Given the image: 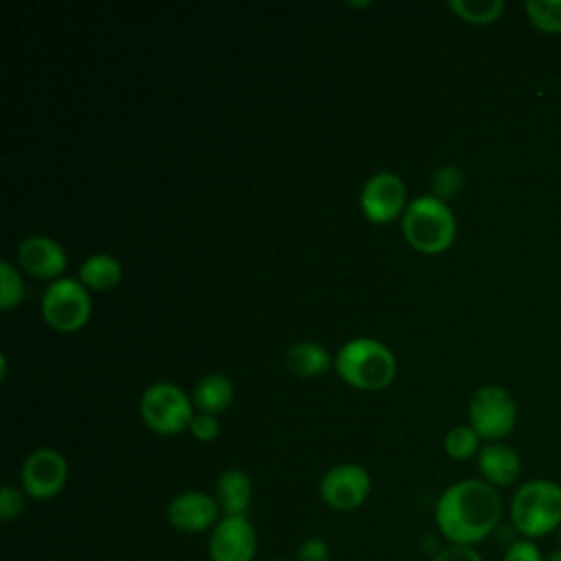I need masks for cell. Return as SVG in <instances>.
Wrapping results in <instances>:
<instances>
[{
	"instance_id": "obj_24",
	"label": "cell",
	"mask_w": 561,
	"mask_h": 561,
	"mask_svg": "<svg viewBox=\"0 0 561 561\" xmlns=\"http://www.w3.org/2000/svg\"><path fill=\"white\" fill-rule=\"evenodd\" d=\"M26 493H22L18 486L13 484H4L0 489V519L2 522H13L24 513Z\"/></svg>"
},
{
	"instance_id": "obj_22",
	"label": "cell",
	"mask_w": 561,
	"mask_h": 561,
	"mask_svg": "<svg viewBox=\"0 0 561 561\" xmlns=\"http://www.w3.org/2000/svg\"><path fill=\"white\" fill-rule=\"evenodd\" d=\"M465 186V171L456 164H443L432 173L430 180V195L438 197L440 202H447L456 197Z\"/></svg>"
},
{
	"instance_id": "obj_2",
	"label": "cell",
	"mask_w": 561,
	"mask_h": 561,
	"mask_svg": "<svg viewBox=\"0 0 561 561\" xmlns=\"http://www.w3.org/2000/svg\"><path fill=\"white\" fill-rule=\"evenodd\" d=\"M333 366L346 386L364 392L388 388L397 375L392 351L375 337H353L344 342L333 357Z\"/></svg>"
},
{
	"instance_id": "obj_26",
	"label": "cell",
	"mask_w": 561,
	"mask_h": 561,
	"mask_svg": "<svg viewBox=\"0 0 561 561\" xmlns=\"http://www.w3.org/2000/svg\"><path fill=\"white\" fill-rule=\"evenodd\" d=\"M546 557L541 554V550H539V546L533 541V539H517V541H513L508 548H506V552H504V557H502V561H543Z\"/></svg>"
},
{
	"instance_id": "obj_30",
	"label": "cell",
	"mask_w": 561,
	"mask_h": 561,
	"mask_svg": "<svg viewBox=\"0 0 561 561\" xmlns=\"http://www.w3.org/2000/svg\"><path fill=\"white\" fill-rule=\"evenodd\" d=\"M348 7H355V9L359 7L362 9V7H370V2H348Z\"/></svg>"
},
{
	"instance_id": "obj_6",
	"label": "cell",
	"mask_w": 561,
	"mask_h": 561,
	"mask_svg": "<svg viewBox=\"0 0 561 561\" xmlns=\"http://www.w3.org/2000/svg\"><path fill=\"white\" fill-rule=\"evenodd\" d=\"M42 316L57 333L79 331L92 316L90 289L79 278L61 276L53 280L42 296Z\"/></svg>"
},
{
	"instance_id": "obj_18",
	"label": "cell",
	"mask_w": 561,
	"mask_h": 561,
	"mask_svg": "<svg viewBox=\"0 0 561 561\" xmlns=\"http://www.w3.org/2000/svg\"><path fill=\"white\" fill-rule=\"evenodd\" d=\"M92 291H110L123 278V265L114 254L96 252L83 259L77 276Z\"/></svg>"
},
{
	"instance_id": "obj_1",
	"label": "cell",
	"mask_w": 561,
	"mask_h": 561,
	"mask_svg": "<svg viewBox=\"0 0 561 561\" xmlns=\"http://www.w3.org/2000/svg\"><path fill=\"white\" fill-rule=\"evenodd\" d=\"M500 491L482 478H469L447 486L434 508V519L440 535L449 543L473 546L484 541L502 519Z\"/></svg>"
},
{
	"instance_id": "obj_32",
	"label": "cell",
	"mask_w": 561,
	"mask_h": 561,
	"mask_svg": "<svg viewBox=\"0 0 561 561\" xmlns=\"http://www.w3.org/2000/svg\"><path fill=\"white\" fill-rule=\"evenodd\" d=\"M267 561H285V559H267Z\"/></svg>"
},
{
	"instance_id": "obj_28",
	"label": "cell",
	"mask_w": 561,
	"mask_h": 561,
	"mask_svg": "<svg viewBox=\"0 0 561 561\" xmlns=\"http://www.w3.org/2000/svg\"><path fill=\"white\" fill-rule=\"evenodd\" d=\"M432 561H484L480 557V552L473 546H458V543H449L445 548H440Z\"/></svg>"
},
{
	"instance_id": "obj_27",
	"label": "cell",
	"mask_w": 561,
	"mask_h": 561,
	"mask_svg": "<svg viewBox=\"0 0 561 561\" xmlns=\"http://www.w3.org/2000/svg\"><path fill=\"white\" fill-rule=\"evenodd\" d=\"M298 561H331V548L322 537H307L298 546Z\"/></svg>"
},
{
	"instance_id": "obj_23",
	"label": "cell",
	"mask_w": 561,
	"mask_h": 561,
	"mask_svg": "<svg viewBox=\"0 0 561 561\" xmlns=\"http://www.w3.org/2000/svg\"><path fill=\"white\" fill-rule=\"evenodd\" d=\"M24 300V280L11 261H0V309L11 311Z\"/></svg>"
},
{
	"instance_id": "obj_20",
	"label": "cell",
	"mask_w": 561,
	"mask_h": 561,
	"mask_svg": "<svg viewBox=\"0 0 561 561\" xmlns=\"http://www.w3.org/2000/svg\"><path fill=\"white\" fill-rule=\"evenodd\" d=\"M443 445L451 460H469L480 451V436L471 425H454L445 434Z\"/></svg>"
},
{
	"instance_id": "obj_4",
	"label": "cell",
	"mask_w": 561,
	"mask_h": 561,
	"mask_svg": "<svg viewBox=\"0 0 561 561\" xmlns=\"http://www.w3.org/2000/svg\"><path fill=\"white\" fill-rule=\"evenodd\" d=\"M508 517L524 539H539L561 526V484L537 478L524 482L511 497Z\"/></svg>"
},
{
	"instance_id": "obj_3",
	"label": "cell",
	"mask_w": 561,
	"mask_h": 561,
	"mask_svg": "<svg viewBox=\"0 0 561 561\" xmlns=\"http://www.w3.org/2000/svg\"><path fill=\"white\" fill-rule=\"evenodd\" d=\"M458 226L447 202L434 195L410 199L401 217V234L408 245L421 254H440L451 248Z\"/></svg>"
},
{
	"instance_id": "obj_13",
	"label": "cell",
	"mask_w": 561,
	"mask_h": 561,
	"mask_svg": "<svg viewBox=\"0 0 561 561\" xmlns=\"http://www.w3.org/2000/svg\"><path fill=\"white\" fill-rule=\"evenodd\" d=\"M15 259H18V267H22L26 274L42 280L61 278L68 265L64 245L46 234H31L22 239L18 245Z\"/></svg>"
},
{
	"instance_id": "obj_7",
	"label": "cell",
	"mask_w": 561,
	"mask_h": 561,
	"mask_svg": "<svg viewBox=\"0 0 561 561\" xmlns=\"http://www.w3.org/2000/svg\"><path fill=\"white\" fill-rule=\"evenodd\" d=\"M469 425L486 443H497L508 436L517 423V405L508 390L495 383L480 386L467 405Z\"/></svg>"
},
{
	"instance_id": "obj_16",
	"label": "cell",
	"mask_w": 561,
	"mask_h": 561,
	"mask_svg": "<svg viewBox=\"0 0 561 561\" xmlns=\"http://www.w3.org/2000/svg\"><path fill=\"white\" fill-rule=\"evenodd\" d=\"M191 399H193V405L197 408V412H206V414L217 416L219 412L228 410L232 399H234L232 379L228 375H221V373L204 375L195 383Z\"/></svg>"
},
{
	"instance_id": "obj_29",
	"label": "cell",
	"mask_w": 561,
	"mask_h": 561,
	"mask_svg": "<svg viewBox=\"0 0 561 561\" xmlns=\"http://www.w3.org/2000/svg\"><path fill=\"white\" fill-rule=\"evenodd\" d=\"M543 561H561V546L559 548H554V550H550L548 554H546V559Z\"/></svg>"
},
{
	"instance_id": "obj_17",
	"label": "cell",
	"mask_w": 561,
	"mask_h": 561,
	"mask_svg": "<svg viewBox=\"0 0 561 561\" xmlns=\"http://www.w3.org/2000/svg\"><path fill=\"white\" fill-rule=\"evenodd\" d=\"M285 364L294 375L311 379V377L324 375L331 368L333 357L322 344L311 340H300L287 348Z\"/></svg>"
},
{
	"instance_id": "obj_8",
	"label": "cell",
	"mask_w": 561,
	"mask_h": 561,
	"mask_svg": "<svg viewBox=\"0 0 561 561\" xmlns=\"http://www.w3.org/2000/svg\"><path fill=\"white\" fill-rule=\"evenodd\" d=\"M405 182L392 171L373 173L359 193L362 215L373 224H390L408 208Z\"/></svg>"
},
{
	"instance_id": "obj_5",
	"label": "cell",
	"mask_w": 561,
	"mask_h": 561,
	"mask_svg": "<svg viewBox=\"0 0 561 561\" xmlns=\"http://www.w3.org/2000/svg\"><path fill=\"white\" fill-rule=\"evenodd\" d=\"M193 399L173 381L149 383L138 403L142 423L158 436H175L188 430L193 412Z\"/></svg>"
},
{
	"instance_id": "obj_11",
	"label": "cell",
	"mask_w": 561,
	"mask_h": 561,
	"mask_svg": "<svg viewBox=\"0 0 561 561\" xmlns=\"http://www.w3.org/2000/svg\"><path fill=\"white\" fill-rule=\"evenodd\" d=\"M256 554V530L245 515H221L208 537L210 561H252Z\"/></svg>"
},
{
	"instance_id": "obj_19",
	"label": "cell",
	"mask_w": 561,
	"mask_h": 561,
	"mask_svg": "<svg viewBox=\"0 0 561 561\" xmlns=\"http://www.w3.org/2000/svg\"><path fill=\"white\" fill-rule=\"evenodd\" d=\"M447 7L456 18L476 26L495 22L504 11L502 0H449Z\"/></svg>"
},
{
	"instance_id": "obj_15",
	"label": "cell",
	"mask_w": 561,
	"mask_h": 561,
	"mask_svg": "<svg viewBox=\"0 0 561 561\" xmlns=\"http://www.w3.org/2000/svg\"><path fill=\"white\" fill-rule=\"evenodd\" d=\"M215 500L224 515H245L252 502V480L243 469H226L217 478Z\"/></svg>"
},
{
	"instance_id": "obj_25",
	"label": "cell",
	"mask_w": 561,
	"mask_h": 561,
	"mask_svg": "<svg viewBox=\"0 0 561 561\" xmlns=\"http://www.w3.org/2000/svg\"><path fill=\"white\" fill-rule=\"evenodd\" d=\"M188 432L195 440L199 443H210L219 436V421L217 416L213 414H206V412H195V416L191 419V425H188Z\"/></svg>"
},
{
	"instance_id": "obj_14",
	"label": "cell",
	"mask_w": 561,
	"mask_h": 561,
	"mask_svg": "<svg viewBox=\"0 0 561 561\" xmlns=\"http://www.w3.org/2000/svg\"><path fill=\"white\" fill-rule=\"evenodd\" d=\"M478 471L482 480L495 489L511 486L522 476L519 454L504 443H486L478 451Z\"/></svg>"
},
{
	"instance_id": "obj_31",
	"label": "cell",
	"mask_w": 561,
	"mask_h": 561,
	"mask_svg": "<svg viewBox=\"0 0 561 561\" xmlns=\"http://www.w3.org/2000/svg\"><path fill=\"white\" fill-rule=\"evenodd\" d=\"M557 533H559V546H561V526H559V530H557Z\"/></svg>"
},
{
	"instance_id": "obj_9",
	"label": "cell",
	"mask_w": 561,
	"mask_h": 561,
	"mask_svg": "<svg viewBox=\"0 0 561 561\" xmlns=\"http://www.w3.org/2000/svg\"><path fill=\"white\" fill-rule=\"evenodd\" d=\"M22 491L33 500H50L59 495L68 482V460L53 447L35 449L22 465Z\"/></svg>"
},
{
	"instance_id": "obj_12",
	"label": "cell",
	"mask_w": 561,
	"mask_h": 561,
	"mask_svg": "<svg viewBox=\"0 0 561 561\" xmlns=\"http://www.w3.org/2000/svg\"><path fill=\"white\" fill-rule=\"evenodd\" d=\"M221 508L217 500L204 491H184L175 495L167 506V522L180 533H204L215 528Z\"/></svg>"
},
{
	"instance_id": "obj_21",
	"label": "cell",
	"mask_w": 561,
	"mask_h": 561,
	"mask_svg": "<svg viewBox=\"0 0 561 561\" xmlns=\"http://www.w3.org/2000/svg\"><path fill=\"white\" fill-rule=\"evenodd\" d=\"M524 9L535 28L550 35L561 33V0H528Z\"/></svg>"
},
{
	"instance_id": "obj_10",
	"label": "cell",
	"mask_w": 561,
	"mask_h": 561,
	"mask_svg": "<svg viewBox=\"0 0 561 561\" xmlns=\"http://www.w3.org/2000/svg\"><path fill=\"white\" fill-rule=\"evenodd\" d=\"M373 489L370 473L355 462L331 467L320 480V497L333 511H353L362 506Z\"/></svg>"
}]
</instances>
